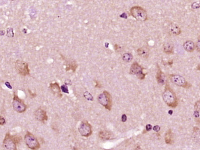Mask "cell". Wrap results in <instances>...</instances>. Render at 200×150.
<instances>
[{"mask_svg": "<svg viewBox=\"0 0 200 150\" xmlns=\"http://www.w3.org/2000/svg\"><path fill=\"white\" fill-rule=\"evenodd\" d=\"M162 98L164 102L170 107L175 108L178 104L177 97L174 91L168 85H166L162 94Z\"/></svg>", "mask_w": 200, "mask_h": 150, "instance_id": "obj_1", "label": "cell"}, {"mask_svg": "<svg viewBox=\"0 0 200 150\" xmlns=\"http://www.w3.org/2000/svg\"><path fill=\"white\" fill-rule=\"evenodd\" d=\"M131 15L137 21H145L148 19L146 11L141 6H135L130 9Z\"/></svg>", "mask_w": 200, "mask_h": 150, "instance_id": "obj_2", "label": "cell"}, {"mask_svg": "<svg viewBox=\"0 0 200 150\" xmlns=\"http://www.w3.org/2000/svg\"><path fill=\"white\" fill-rule=\"evenodd\" d=\"M18 140L16 137L11 136L9 132H7L3 141V148L5 150H17V143Z\"/></svg>", "mask_w": 200, "mask_h": 150, "instance_id": "obj_3", "label": "cell"}, {"mask_svg": "<svg viewBox=\"0 0 200 150\" xmlns=\"http://www.w3.org/2000/svg\"><path fill=\"white\" fill-rule=\"evenodd\" d=\"M25 141L27 147L32 150H38L40 145L37 138L31 132H27L25 136Z\"/></svg>", "mask_w": 200, "mask_h": 150, "instance_id": "obj_4", "label": "cell"}, {"mask_svg": "<svg viewBox=\"0 0 200 150\" xmlns=\"http://www.w3.org/2000/svg\"><path fill=\"white\" fill-rule=\"evenodd\" d=\"M98 102L103 106H104L108 110H111L112 101L111 95L107 91H104L100 94L98 97Z\"/></svg>", "mask_w": 200, "mask_h": 150, "instance_id": "obj_5", "label": "cell"}, {"mask_svg": "<svg viewBox=\"0 0 200 150\" xmlns=\"http://www.w3.org/2000/svg\"><path fill=\"white\" fill-rule=\"evenodd\" d=\"M13 109L18 113H22L25 112L27 109V106L23 101L19 99L17 95L14 93V97L13 101Z\"/></svg>", "mask_w": 200, "mask_h": 150, "instance_id": "obj_6", "label": "cell"}, {"mask_svg": "<svg viewBox=\"0 0 200 150\" xmlns=\"http://www.w3.org/2000/svg\"><path fill=\"white\" fill-rule=\"evenodd\" d=\"M170 78L172 83L177 86L185 88H188L191 86V85L188 83L183 77L180 75H170Z\"/></svg>", "mask_w": 200, "mask_h": 150, "instance_id": "obj_7", "label": "cell"}, {"mask_svg": "<svg viewBox=\"0 0 200 150\" xmlns=\"http://www.w3.org/2000/svg\"><path fill=\"white\" fill-rule=\"evenodd\" d=\"M15 67L19 74L24 76L30 75L28 64L25 61L17 60L15 63Z\"/></svg>", "mask_w": 200, "mask_h": 150, "instance_id": "obj_8", "label": "cell"}, {"mask_svg": "<svg viewBox=\"0 0 200 150\" xmlns=\"http://www.w3.org/2000/svg\"><path fill=\"white\" fill-rule=\"evenodd\" d=\"M144 68L137 62H134L130 67V73L136 76L139 79L143 80L145 78L146 74L143 72Z\"/></svg>", "mask_w": 200, "mask_h": 150, "instance_id": "obj_9", "label": "cell"}, {"mask_svg": "<svg viewBox=\"0 0 200 150\" xmlns=\"http://www.w3.org/2000/svg\"><path fill=\"white\" fill-rule=\"evenodd\" d=\"M79 132L83 137H89L92 134V127L87 122H82L78 128Z\"/></svg>", "mask_w": 200, "mask_h": 150, "instance_id": "obj_10", "label": "cell"}, {"mask_svg": "<svg viewBox=\"0 0 200 150\" xmlns=\"http://www.w3.org/2000/svg\"><path fill=\"white\" fill-rule=\"evenodd\" d=\"M35 118L41 122H44L48 120V116L46 110L42 108L38 109L34 113Z\"/></svg>", "mask_w": 200, "mask_h": 150, "instance_id": "obj_11", "label": "cell"}, {"mask_svg": "<svg viewBox=\"0 0 200 150\" xmlns=\"http://www.w3.org/2000/svg\"><path fill=\"white\" fill-rule=\"evenodd\" d=\"M50 90L54 95L57 96L58 97H61L62 96L61 88L57 82H55L54 83H50Z\"/></svg>", "mask_w": 200, "mask_h": 150, "instance_id": "obj_12", "label": "cell"}, {"mask_svg": "<svg viewBox=\"0 0 200 150\" xmlns=\"http://www.w3.org/2000/svg\"><path fill=\"white\" fill-rule=\"evenodd\" d=\"M137 52L140 56L145 59L148 58L150 55V50L146 46H144L141 48H139L137 50Z\"/></svg>", "mask_w": 200, "mask_h": 150, "instance_id": "obj_13", "label": "cell"}, {"mask_svg": "<svg viewBox=\"0 0 200 150\" xmlns=\"http://www.w3.org/2000/svg\"><path fill=\"white\" fill-rule=\"evenodd\" d=\"M99 136L103 140H110L114 138L113 135L108 131H101L99 133Z\"/></svg>", "mask_w": 200, "mask_h": 150, "instance_id": "obj_14", "label": "cell"}, {"mask_svg": "<svg viewBox=\"0 0 200 150\" xmlns=\"http://www.w3.org/2000/svg\"><path fill=\"white\" fill-rule=\"evenodd\" d=\"M168 30L171 33L175 35H178L181 32L180 27L174 24H171L168 26Z\"/></svg>", "mask_w": 200, "mask_h": 150, "instance_id": "obj_15", "label": "cell"}, {"mask_svg": "<svg viewBox=\"0 0 200 150\" xmlns=\"http://www.w3.org/2000/svg\"><path fill=\"white\" fill-rule=\"evenodd\" d=\"M184 49L188 52H193L196 49V45L193 42L188 41L185 42L183 45Z\"/></svg>", "mask_w": 200, "mask_h": 150, "instance_id": "obj_16", "label": "cell"}, {"mask_svg": "<svg viewBox=\"0 0 200 150\" xmlns=\"http://www.w3.org/2000/svg\"><path fill=\"white\" fill-rule=\"evenodd\" d=\"M156 78L158 84H163L164 83L165 76L159 67H158V71L156 75Z\"/></svg>", "mask_w": 200, "mask_h": 150, "instance_id": "obj_17", "label": "cell"}, {"mask_svg": "<svg viewBox=\"0 0 200 150\" xmlns=\"http://www.w3.org/2000/svg\"><path fill=\"white\" fill-rule=\"evenodd\" d=\"M164 140L167 144L168 145H172L174 143V139H173V135L171 129L168 130L164 136Z\"/></svg>", "mask_w": 200, "mask_h": 150, "instance_id": "obj_18", "label": "cell"}, {"mask_svg": "<svg viewBox=\"0 0 200 150\" xmlns=\"http://www.w3.org/2000/svg\"><path fill=\"white\" fill-rule=\"evenodd\" d=\"M163 51L167 54H172L174 52V46L170 43H166L163 45Z\"/></svg>", "mask_w": 200, "mask_h": 150, "instance_id": "obj_19", "label": "cell"}, {"mask_svg": "<svg viewBox=\"0 0 200 150\" xmlns=\"http://www.w3.org/2000/svg\"><path fill=\"white\" fill-rule=\"evenodd\" d=\"M66 71H68L72 70L73 72H75L76 69L78 67V64L74 61H71L66 63Z\"/></svg>", "mask_w": 200, "mask_h": 150, "instance_id": "obj_20", "label": "cell"}, {"mask_svg": "<svg viewBox=\"0 0 200 150\" xmlns=\"http://www.w3.org/2000/svg\"><path fill=\"white\" fill-rule=\"evenodd\" d=\"M123 59L124 61H125L126 62L129 63L132 61V60L133 59V56L131 53H125L123 55Z\"/></svg>", "mask_w": 200, "mask_h": 150, "instance_id": "obj_21", "label": "cell"}, {"mask_svg": "<svg viewBox=\"0 0 200 150\" xmlns=\"http://www.w3.org/2000/svg\"><path fill=\"white\" fill-rule=\"evenodd\" d=\"M84 96L88 100H90V101H93V97L92 96V95L88 92H86L85 93H84Z\"/></svg>", "mask_w": 200, "mask_h": 150, "instance_id": "obj_22", "label": "cell"}, {"mask_svg": "<svg viewBox=\"0 0 200 150\" xmlns=\"http://www.w3.org/2000/svg\"><path fill=\"white\" fill-rule=\"evenodd\" d=\"M195 108L196 111L200 112V101H198L196 102L195 105Z\"/></svg>", "mask_w": 200, "mask_h": 150, "instance_id": "obj_23", "label": "cell"}, {"mask_svg": "<svg viewBox=\"0 0 200 150\" xmlns=\"http://www.w3.org/2000/svg\"><path fill=\"white\" fill-rule=\"evenodd\" d=\"M200 7V1H197V2H194L192 5V7L193 9H197V8H199Z\"/></svg>", "mask_w": 200, "mask_h": 150, "instance_id": "obj_24", "label": "cell"}, {"mask_svg": "<svg viewBox=\"0 0 200 150\" xmlns=\"http://www.w3.org/2000/svg\"><path fill=\"white\" fill-rule=\"evenodd\" d=\"M61 88H62V91H63L64 92L66 93H69L68 89V87L66 86L65 85H62V87H61Z\"/></svg>", "mask_w": 200, "mask_h": 150, "instance_id": "obj_25", "label": "cell"}, {"mask_svg": "<svg viewBox=\"0 0 200 150\" xmlns=\"http://www.w3.org/2000/svg\"><path fill=\"white\" fill-rule=\"evenodd\" d=\"M197 50H198L199 52H200V39L198 40V41L196 43V46Z\"/></svg>", "mask_w": 200, "mask_h": 150, "instance_id": "obj_26", "label": "cell"}, {"mask_svg": "<svg viewBox=\"0 0 200 150\" xmlns=\"http://www.w3.org/2000/svg\"><path fill=\"white\" fill-rule=\"evenodd\" d=\"M0 124L1 125H3L5 124V120L2 117H1V120H0Z\"/></svg>", "mask_w": 200, "mask_h": 150, "instance_id": "obj_27", "label": "cell"}, {"mask_svg": "<svg viewBox=\"0 0 200 150\" xmlns=\"http://www.w3.org/2000/svg\"><path fill=\"white\" fill-rule=\"evenodd\" d=\"M126 121V116L125 114H123L122 116V121L123 122H125Z\"/></svg>", "mask_w": 200, "mask_h": 150, "instance_id": "obj_28", "label": "cell"}, {"mask_svg": "<svg viewBox=\"0 0 200 150\" xmlns=\"http://www.w3.org/2000/svg\"><path fill=\"white\" fill-rule=\"evenodd\" d=\"M141 150V149H136V150Z\"/></svg>", "mask_w": 200, "mask_h": 150, "instance_id": "obj_29", "label": "cell"}]
</instances>
